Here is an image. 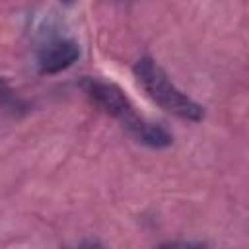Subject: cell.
<instances>
[{"label": "cell", "instance_id": "1", "mask_svg": "<svg viewBox=\"0 0 249 249\" xmlns=\"http://www.w3.org/2000/svg\"><path fill=\"white\" fill-rule=\"evenodd\" d=\"M82 89L97 107H101L107 115L115 117L136 142L158 150L173 144L171 132L161 124L146 121L142 115H138L132 101L117 84L103 82L97 78H86L82 80Z\"/></svg>", "mask_w": 249, "mask_h": 249}, {"label": "cell", "instance_id": "2", "mask_svg": "<svg viewBox=\"0 0 249 249\" xmlns=\"http://www.w3.org/2000/svg\"><path fill=\"white\" fill-rule=\"evenodd\" d=\"M134 76L142 89L148 93V97L163 111L185 121H200L204 117V107L191 99L187 93H183L154 58H138L134 64Z\"/></svg>", "mask_w": 249, "mask_h": 249}, {"label": "cell", "instance_id": "3", "mask_svg": "<svg viewBox=\"0 0 249 249\" xmlns=\"http://www.w3.org/2000/svg\"><path fill=\"white\" fill-rule=\"evenodd\" d=\"M80 58V47L72 39H56L45 45L37 54V66L41 74H58L70 68Z\"/></svg>", "mask_w": 249, "mask_h": 249}, {"label": "cell", "instance_id": "4", "mask_svg": "<svg viewBox=\"0 0 249 249\" xmlns=\"http://www.w3.org/2000/svg\"><path fill=\"white\" fill-rule=\"evenodd\" d=\"M62 2H64V4H72L74 0H62Z\"/></svg>", "mask_w": 249, "mask_h": 249}, {"label": "cell", "instance_id": "5", "mask_svg": "<svg viewBox=\"0 0 249 249\" xmlns=\"http://www.w3.org/2000/svg\"><path fill=\"white\" fill-rule=\"evenodd\" d=\"M2 84H4V80H2V78H0V86H2Z\"/></svg>", "mask_w": 249, "mask_h": 249}]
</instances>
